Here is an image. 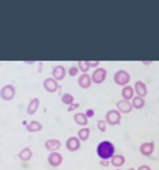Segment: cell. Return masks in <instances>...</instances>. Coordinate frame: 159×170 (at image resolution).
<instances>
[{
  "label": "cell",
  "mask_w": 159,
  "mask_h": 170,
  "mask_svg": "<svg viewBox=\"0 0 159 170\" xmlns=\"http://www.w3.org/2000/svg\"><path fill=\"white\" fill-rule=\"evenodd\" d=\"M43 87H44V90H46L47 92H49V93H55V92H57V90H58V83H57V81H56L55 78H52V77H47V78L43 81Z\"/></svg>",
  "instance_id": "cell-10"
},
{
  "label": "cell",
  "mask_w": 159,
  "mask_h": 170,
  "mask_svg": "<svg viewBox=\"0 0 159 170\" xmlns=\"http://www.w3.org/2000/svg\"><path fill=\"white\" fill-rule=\"evenodd\" d=\"M133 96H134V88L132 86H130V85L124 86L123 90H122V98L124 100H129L130 101V100L133 99Z\"/></svg>",
  "instance_id": "cell-19"
},
{
  "label": "cell",
  "mask_w": 159,
  "mask_h": 170,
  "mask_svg": "<svg viewBox=\"0 0 159 170\" xmlns=\"http://www.w3.org/2000/svg\"><path fill=\"white\" fill-rule=\"evenodd\" d=\"M90 134H91L90 128L83 127V128H81L79 132H78V137L80 138V141H86V140H89Z\"/></svg>",
  "instance_id": "cell-22"
},
{
  "label": "cell",
  "mask_w": 159,
  "mask_h": 170,
  "mask_svg": "<svg viewBox=\"0 0 159 170\" xmlns=\"http://www.w3.org/2000/svg\"><path fill=\"white\" fill-rule=\"evenodd\" d=\"M134 91L141 98H144L148 94V87H147L146 83H143L142 81H136L135 82V84H134Z\"/></svg>",
  "instance_id": "cell-13"
},
{
  "label": "cell",
  "mask_w": 159,
  "mask_h": 170,
  "mask_svg": "<svg viewBox=\"0 0 159 170\" xmlns=\"http://www.w3.org/2000/svg\"><path fill=\"white\" fill-rule=\"evenodd\" d=\"M108 125L110 126H116V125H119L121 121H122V113L117 110V109H111L109 111H107L106 113V119Z\"/></svg>",
  "instance_id": "cell-2"
},
{
  "label": "cell",
  "mask_w": 159,
  "mask_h": 170,
  "mask_svg": "<svg viewBox=\"0 0 159 170\" xmlns=\"http://www.w3.org/2000/svg\"><path fill=\"white\" fill-rule=\"evenodd\" d=\"M87 63H89L90 68H91V67H98L99 64H100V61H87Z\"/></svg>",
  "instance_id": "cell-29"
},
{
  "label": "cell",
  "mask_w": 159,
  "mask_h": 170,
  "mask_svg": "<svg viewBox=\"0 0 159 170\" xmlns=\"http://www.w3.org/2000/svg\"><path fill=\"white\" fill-rule=\"evenodd\" d=\"M66 76V68L63 65H57L52 69V77L56 81H62Z\"/></svg>",
  "instance_id": "cell-11"
},
{
  "label": "cell",
  "mask_w": 159,
  "mask_h": 170,
  "mask_svg": "<svg viewBox=\"0 0 159 170\" xmlns=\"http://www.w3.org/2000/svg\"><path fill=\"white\" fill-rule=\"evenodd\" d=\"M66 149L70 151V152H76L78 150H80L81 148V141H80L79 137L76 136H72L70 137L67 141H66Z\"/></svg>",
  "instance_id": "cell-7"
},
{
  "label": "cell",
  "mask_w": 159,
  "mask_h": 170,
  "mask_svg": "<svg viewBox=\"0 0 159 170\" xmlns=\"http://www.w3.org/2000/svg\"><path fill=\"white\" fill-rule=\"evenodd\" d=\"M79 67H75V66H73V67H71L70 69H68V75L70 76H72V77H74V76H76L78 74H79Z\"/></svg>",
  "instance_id": "cell-26"
},
{
  "label": "cell",
  "mask_w": 159,
  "mask_h": 170,
  "mask_svg": "<svg viewBox=\"0 0 159 170\" xmlns=\"http://www.w3.org/2000/svg\"><path fill=\"white\" fill-rule=\"evenodd\" d=\"M100 163H101V166H103V167H108L110 162H109L108 160H101V161H100Z\"/></svg>",
  "instance_id": "cell-31"
},
{
  "label": "cell",
  "mask_w": 159,
  "mask_h": 170,
  "mask_svg": "<svg viewBox=\"0 0 159 170\" xmlns=\"http://www.w3.org/2000/svg\"><path fill=\"white\" fill-rule=\"evenodd\" d=\"M85 115H86L87 118H92L94 116V110L93 109H87L86 112H85Z\"/></svg>",
  "instance_id": "cell-28"
},
{
  "label": "cell",
  "mask_w": 159,
  "mask_h": 170,
  "mask_svg": "<svg viewBox=\"0 0 159 170\" xmlns=\"http://www.w3.org/2000/svg\"><path fill=\"white\" fill-rule=\"evenodd\" d=\"M127 170H134V168H129Z\"/></svg>",
  "instance_id": "cell-32"
},
{
  "label": "cell",
  "mask_w": 159,
  "mask_h": 170,
  "mask_svg": "<svg viewBox=\"0 0 159 170\" xmlns=\"http://www.w3.org/2000/svg\"><path fill=\"white\" fill-rule=\"evenodd\" d=\"M78 84L80 85V87H82V88H84V90L89 88V87L91 86V84H92L91 76H90L89 74H86V73H83L79 77V80H78Z\"/></svg>",
  "instance_id": "cell-14"
},
{
  "label": "cell",
  "mask_w": 159,
  "mask_h": 170,
  "mask_svg": "<svg viewBox=\"0 0 159 170\" xmlns=\"http://www.w3.org/2000/svg\"><path fill=\"white\" fill-rule=\"evenodd\" d=\"M131 103H132V107H133L134 109L140 110V109H142V108L146 105V100H144V98H141V96L136 95V96H133Z\"/></svg>",
  "instance_id": "cell-21"
},
{
  "label": "cell",
  "mask_w": 159,
  "mask_h": 170,
  "mask_svg": "<svg viewBox=\"0 0 159 170\" xmlns=\"http://www.w3.org/2000/svg\"><path fill=\"white\" fill-rule=\"evenodd\" d=\"M74 121L79 125V126H86L89 118L86 117V115L84 112H78L74 115Z\"/></svg>",
  "instance_id": "cell-20"
},
{
  "label": "cell",
  "mask_w": 159,
  "mask_h": 170,
  "mask_svg": "<svg viewBox=\"0 0 159 170\" xmlns=\"http://www.w3.org/2000/svg\"><path fill=\"white\" fill-rule=\"evenodd\" d=\"M110 163L115 168H119L125 163V157L123 154H114V157L110 159Z\"/></svg>",
  "instance_id": "cell-18"
},
{
  "label": "cell",
  "mask_w": 159,
  "mask_h": 170,
  "mask_svg": "<svg viewBox=\"0 0 159 170\" xmlns=\"http://www.w3.org/2000/svg\"><path fill=\"white\" fill-rule=\"evenodd\" d=\"M78 108H80V103H72V104H70L68 105V108H67V111L68 112H71V111H74V110H76Z\"/></svg>",
  "instance_id": "cell-27"
},
{
  "label": "cell",
  "mask_w": 159,
  "mask_h": 170,
  "mask_svg": "<svg viewBox=\"0 0 159 170\" xmlns=\"http://www.w3.org/2000/svg\"><path fill=\"white\" fill-rule=\"evenodd\" d=\"M60 146H62L60 141L56 138H49L44 142V148L50 152H56L57 150L60 149Z\"/></svg>",
  "instance_id": "cell-12"
},
{
  "label": "cell",
  "mask_w": 159,
  "mask_h": 170,
  "mask_svg": "<svg viewBox=\"0 0 159 170\" xmlns=\"http://www.w3.org/2000/svg\"><path fill=\"white\" fill-rule=\"evenodd\" d=\"M42 128H43L42 124L39 123V121H36V120H32L28 124H26V130L30 132V133H38Z\"/></svg>",
  "instance_id": "cell-16"
},
{
  "label": "cell",
  "mask_w": 159,
  "mask_h": 170,
  "mask_svg": "<svg viewBox=\"0 0 159 170\" xmlns=\"http://www.w3.org/2000/svg\"><path fill=\"white\" fill-rule=\"evenodd\" d=\"M97 127L101 133H105L107 130V121L106 120H98L97 123Z\"/></svg>",
  "instance_id": "cell-25"
},
{
  "label": "cell",
  "mask_w": 159,
  "mask_h": 170,
  "mask_svg": "<svg viewBox=\"0 0 159 170\" xmlns=\"http://www.w3.org/2000/svg\"><path fill=\"white\" fill-rule=\"evenodd\" d=\"M116 107H117V110L121 112V113H130L132 110H133V107H132V103L129 101V100H119L117 103H116Z\"/></svg>",
  "instance_id": "cell-8"
},
{
  "label": "cell",
  "mask_w": 159,
  "mask_h": 170,
  "mask_svg": "<svg viewBox=\"0 0 159 170\" xmlns=\"http://www.w3.org/2000/svg\"><path fill=\"white\" fill-rule=\"evenodd\" d=\"M16 95V88L15 86L11 84L5 85L0 90V98L3 101H11Z\"/></svg>",
  "instance_id": "cell-4"
},
{
  "label": "cell",
  "mask_w": 159,
  "mask_h": 170,
  "mask_svg": "<svg viewBox=\"0 0 159 170\" xmlns=\"http://www.w3.org/2000/svg\"><path fill=\"white\" fill-rule=\"evenodd\" d=\"M116 170H121V169H116Z\"/></svg>",
  "instance_id": "cell-33"
},
{
  "label": "cell",
  "mask_w": 159,
  "mask_h": 170,
  "mask_svg": "<svg viewBox=\"0 0 159 170\" xmlns=\"http://www.w3.org/2000/svg\"><path fill=\"white\" fill-rule=\"evenodd\" d=\"M39 105H40V100H39L38 98H33V99H31V101L28 102L27 109H26L27 115H30V116L34 115V113L38 111V109H39Z\"/></svg>",
  "instance_id": "cell-15"
},
{
  "label": "cell",
  "mask_w": 159,
  "mask_h": 170,
  "mask_svg": "<svg viewBox=\"0 0 159 170\" xmlns=\"http://www.w3.org/2000/svg\"><path fill=\"white\" fill-rule=\"evenodd\" d=\"M78 67H79V69L82 73H86L90 69V66H89L87 61H79L78 63Z\"/></svg>",
  "instance_id": "cell-24"
},
{
  "label": "cell",
  "mask_w": 159,
  "mask_h": 170,
  "mask_svg": "<svg viewBox=\"0 0 159 170\" xmlns=\"http://www.w3.org/2000/svg\"><path fill=\"white\" fill-rule=\"evenodd\" d=\"M136 170H152V169H151L149 166H147V165H142V166H140Z\"/></svg>",
  "instance_id": "cell-30"
},
{
  "label": "cell",
  "mask_w": 159,
  "mask_h": 170,
  "mask_svg": "<svg viewBox=\"0 0 159 170\" xmlns=\"http://www.w3.org/2000/svg\"><path fill=\"white\" fill-rule=\"evenodd\" d=\"M107 77V71L102 67H97V69H94V72L92 73L91 75V80H92V83L94 84H102L105 82Z\"/></svg>",
  "instance_id": "cell-5"
},
{
  "label": "cell",
  "mask_w": 159,
  "mask_h": 170,
  "mask_svg": "<svg viewBox=\"0 0 159 170\" xmlns=\"http://www.w3.org/2000/svg\"><path fill=\"white\" fill-rule=\"evenodd\" d=\"M131 81V75L124 71V69H119L114 74V82L119 86H126Z\"/></svg>",
  "instance_id": "cell-3"
},
{
  "label": "cell",
  "mask_w": 159,
  "mask_h": 170,
  "mask_svg": "<svg viewBox=\"0 0 159 170\" xmlns=\"http://www.w3.org/2000/svg\"><path fill=\"white\" fill-rule=\"evenodd\" d=\"M63 160H64L63 156H62L60 153H58L57 151H56V152H51V153L48 156V163H49L51 167H54V168L59 167V166L63 163Z\"/></svg>",
  "instance_id": "cell-6"
},
{
  "label": "cell",
  "mask_w": 159,
  "mask_h": 170,
  "mask_svg": "<svg viewBox=\"0 0 159 170\" xmlns=\"http://www.w3.org/2000/svg\"><path fill=\"white\" fill-rule=\"evenodd\" d=\"M18 158L22 160V161H24V162H27V161H30L31 159H32V151H31V149L30 148H24V149H22L19 152H18Z\"/></svg>",
  "instance_id": "cell-17"
},
{
  "label": "cell",
  "mask_w": 159,
  "mask_h": 170,
  "mask_svg": "<svg viewBox=\"0 0 159 170\" xmlns=\"http://www.w3.org/2000/svg\"><path fill=\"white\" fill-rule=\"evenodd\" d=\"M95 151L101 160H110L115 154V145L110 141H102L97 145Z\"/></svg>",
  "instance_id": "cell-1"
},
{
  "label": "cell",
  "mask_w": 159,
  "mask_h": 170,
  "mask_svg": "<svg viewBox=\"0 0 159 170\" xmlns=\"http://www.w3.org/2000/svg\"><path fill=\"white\" fill-rule=\"evenodd\" d=\"M62 102L66 105H70V104L74 103V96L71 93H64L62 95Z\"/></svg>",
  "instance_id": "cell-23"
},
{
  "label": "cell",
  "mask_w": 159,
  "mask_h": 170,
  "mask_svg": "<svg viewBox=\"0 0 159 170\" xmlns=\"http://www.w3.org/2000/svg\"><path fill=\"white\" fill-rule=\"evenodd\" d=\"M155 152V143L154 142H144L140 145V153L144 157H150Z\"/></svg>",
  "instance_id": "cell-9"
}]
</instances>
